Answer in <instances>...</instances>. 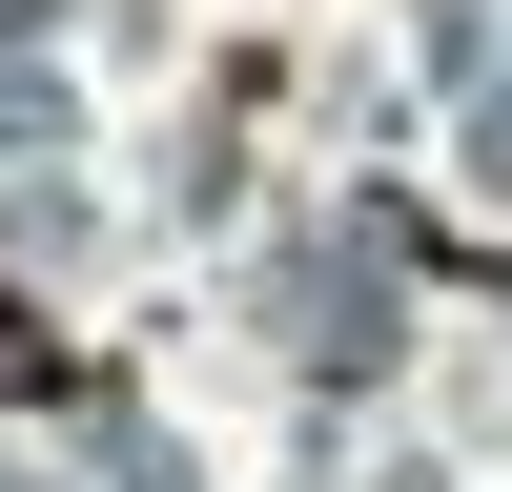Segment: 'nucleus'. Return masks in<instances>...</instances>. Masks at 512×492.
Listing matches in <instances>:
<instances>
[{"mask_svg":"<svg viewBox=\"0 0 512 492\" xmlns=\"http://www.w3.org/2000/svg\"><path fill=\"white\" fill-rule=\"evenodd\" d=\"M62 390H82V349L21 308V287H0V410H62Z\"/></svg>","mask_w":512,"mask_h":492,"instance_id":"f257e3e1","label":"nucleus"}]
</instances>
